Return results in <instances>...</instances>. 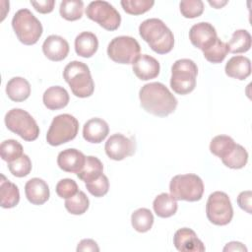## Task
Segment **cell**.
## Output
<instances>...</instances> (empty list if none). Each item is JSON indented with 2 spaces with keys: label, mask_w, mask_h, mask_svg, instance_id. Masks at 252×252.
Wrapping results in <instances>:
<instances>
[{
  "label": "cell",
  "mask_w": 252,
  "mask_h": 252,
  "mask_svg": "<svg viewBox=\"0 0 252 252\" xmlns=\"http://www.w3.org/2000/svg\"><path fill=\"white\" fill-rule=\"evenodd\" d=\"M251 199H252V192L250 190L247 191H242L238 197H237V204L238 206L244 210L245 212H247L248 214L252 213L251 210Z\"/></svg>",
  "instance_id": "obj_40"
},
{
  "label": "cell",
  "mask_w": 252,
  "mask_h": 252,
  "mask_svg": "<svg viewBox=\"0 0 252 252\" xmlns=\"http://www.w3.org/2000/svg\"><path fill=\"white\" fill-rule=\"evenodd\" d=\"M107 157L113 160H122L134 155L136 144L132 138H128L120 133L111 135L104 146Z\"/></svg>",
  "instance_id": "obj_12"
},
{
  "label": "cell",
  "mask_w": 252,
  "mask_h": 252,
  "mask_svg": "<svg viewBox=\"0 0 252 252\" xmlns=\"http://www.w3.org/2000/svg\"><path fill=\"white\" fill-rule=\"evenodd\" d=\"M35 11L41 14H47L53 11L55 1L54 0H41V1H31Z\"/></svg>",
  "instance_id": "obj_41"
},
{
  "label": "cell",
  "mask_w": 252,
  "mask_h": 252,
  "mask_svg": "<svg viewBox=\"0 0 252 252\" xmlns=\"http://www.w3.org/2000/svg\"><path fill=\"white\" fill-rule=\"evenodd\" d=\"M169 191L176 200L196 202L203 196L204 183L196 174H178L170 180Z\"/></svg>",
  "instance_id": "obj_6"
},
{
  "label": "cell",
  "mask_w": 252,
  "mask_h": 252,
  "mask_svg": "<svg viewBox=\"0 0 252 252\" xmlns=\"http://www.w3.org/2000/svg\"><path fill=\"white\" fill-rule=\"evenodd\" d=\"M86 162V156L77 149H66L57 157L58 166L66 172L79 173Z\"/></svg>",
  "instance_id": "obj_16"
},
{
  "label": "cell",
  "mask_w": 252,
  "mask_h": 252,
  "mask_svg": "<svg viewBox=\"0 0 252 252\" xmlns=\"http://www.w3.org/2000/svg\"><path fill=\"white\" fill-rule=\"evenodd\" d=\"M43 54L51 61H61L69 53V43L60 35L51 34L46 37L42 44Z\"/></svg>",
  "instance_id": "obj_17"
},
{
  "label": "cell",
  "mask_w": 252,
  "mask_h": 252,
  "mask_svg": "<svg viewBox=\"0 0 252 252\" xmlns=\"http://www.w3.org/2000/svg\"><path fill=\"white\" fill-rule=\"evenodd\" d=\"M98 48V39L91 32H83L75 38V51L84 58L92 57Z\"/></svg>",
  "instance_id": "obj_21"
},
{
  "label": "cell",
  "mask_w": 252,
  "mask_h": 252,
  "mask_svg": "<svg viewBox=\"0 0 252 252\" xmlns=\"http://www.w3.org/2000/svg\"><path fill=\"white\" fill-rule=\"evenodd\" d=\"M79 130L78 120L71 114L64 113L55 116L46 134L50 146H60L76 138Z\"/></svg>",
  "instance_id": "obj_8"
},
{
  "label": "cell",
  "mask_w": 252,
  "mask_h": 252,
  "mask_svg": "<svg viewBox=\"0 0 252 252\" xmlns=\"http://www.w3.org/2000/svg\"><path fill=\"white\" fill-rule=\"evenodd\" d=\"M209 4L216 9H220L222 6H224L225 4H227V1H211V0H209Z\"/></svg>",
  "instance_id": "obj_44"
},
{
  "label": "cell",
  "mask_w": 252,
  "mask_h": 252,
  "mask_svg": "<svg viewBox=\"0 0 252 252\" xmlns=\"http://www.w3.org/2000/svg\"><path fill=\"white\" fill-rule=\"evenodd\" d=\"M234 145L235 142L231 137L226 135H219L212 139L210 143V151L213 155L222 158L229 153V151L232 150Z\"/></svg>",
  "instance_id": "obj_31"
},
{
  "label": "cell",
  "mask_w": 252,
  "mask_h": 252,
  "mask_svg": "<svg viewBox=\"0 0 252 252\" xmlns=\"http://www.w3.org/2000/svg\"><path fill=\"white\" fill-rule=\"evenodd\" d=\"M86 188L94 197L104 196L109 189V181L106 175L103 173L94 180L86 182Z\"/></svg>",
  "instance_id": "obj_38"
},
{
  "label": "cell",
  "mask_w": 252,
  "mask_h": 252,
  "mask_svg": "<svg viewBox=\"0 0 252 252\" xmlns=\"http://www.w3.org/2000/svg\"><path fill=\"white\" fill-rule=\"evenodd\" d=\"M26 197L32 205L44 204L50 196V191L47 183L38 177L30 179L25 185Z\"/></svg>",
  "instance_id": "obj_18"
},
{
  "label": "cell",
  "mask_w": 252,
  "mask_h": 252,
  "mask_svg": "<svg viewBox=\"0 0 252 252\" xmlns=\"http://www.w3.org/2000/svg\"><path fill=\"white\" fill-rule=\"evenodd\" d=\"M173 244L179 251L187 252H203L205 246L203 242L197 237L194 230L188 227H182L174 233Z\"/></svg>",
  "instance_id": "obj_14"
},
{
  "label": "cell",
  "mask_w": 252,
  "mask_h": 252,
  "mask_svg": "<svg viewBox=\"0 0 252 252\" xmlns=\"http://www.w3.org/2000/svg\"><path fill=\"white\" fill-rule=\"evenodd\" d=\"M198 67L191 59L176 60L171 67L170 87L174 93L184 95L191 93L196 87Z\"/></svg>",
  "instance_id": "obj_5"
},
{
  "label": "cell",
  "mask_w": 252,
  "mask_h": 252,
  "mask_svg": "<svg viewBox=\"0 0 252 252\" xmlns=\"http://www.w3.org/2000/svg\"><path fill=\"white\" fill-rule=\"evenodd\" d=\"M60 15L67 21H77L84 13V2L81 0H64L60 3Z\"/></svg>",
  "instance_id": "obj_30"
},
{
  "label": "cell",
  "mask_w": 252,
  "mask_h": 252,
  "mask_svg": "<svg viewBox=\"0 0 252 252\" xmlns=\"http://www.w3.org/2000/svg\"><path fill=\"white\" fill-rule=\"evenodd\" d=\"M102 162L96 157L88 156L86 157V162L83 169L77 173V176L86 183L99 177L102 174Z\"/></svg>",
  "instance_id": "obj_27"
},
{
  "label": "cell",
  "mask_w": 252,
  "mask_h": 252,
  "mask_svg": "<svg viewBox=\"0 0 252 252\" xmlns=\"http://www.w3.org/2000/svg\"><path fill=\"white\" fill-rule=\"evenodd\" d=\"M44 105L50 110H57L65 107L69 102L68 92L60 86L48 88L42 96Z\"/></svg>",
  "instance_id": "obj_22"
},
{
  "label": "cell",
  "mask_w": 252,
  "mask_h": 252,
  "mask_svg": "<svg viewBox=\"0 0 252 252\" xmlns=\"http://www.w3.org/2000/svg\"><path fill=\"white\" fill-rule=\"evenodd\" d=\"M139 42L132 36L120 35L114 37L107 46L109 58L119 64H133L140 55Z\"/></svg>",
  "instance_id": "obj_10"
},
{
  "label": "cell",
  "mask_w": 252,
  "mask_h": 252,
  "mask_svg": "<svg viewBox=\"0 0 252 252\" xmlns=\"http://www.w3.org/2000/svg\"><path fill=\"white\" fill-rule=\"evenodd\" d=\"M0 155L3 160L11 162L24 155L23 146L13 139L5 140L0 145Z\"/></svg>",
  "instance_id": "obj_33"
},
{
  "label": "cell",
  "mask_w": 252,
  "mask_h": 252,
  "mask_svg": "<svg viewBox=\"0 0 252 252\" xmlns=\"http://www.w3.org/2000/svg\"><path fill=\"white\" fill-rule=\"evenodd\" d=\"M10 172L16 177H25L30 174L32 170V160L27 155L21 156L19 158L8 162Z\"/></svg>",
  "instance_id": "obj_36"
},
{
  "label": "cell",
  "mask_w": 252,
  "mask_h": 252,
  "mask_svg": "<svg viewBox=\"0 0 252 252\" xmlns=\"http://www.w3.org/2000/svg\"><path fill=\"white\" fill-rule=\"evenodd\" d=\"M225 74L233 79L245 80L251 74V62L250 59L242 56L236 55L231 57L225 64Z\"/></svg>",
  "instance_id": "obj_20"
},
{
  "label": "cell",
  "mask_w": 252,
  "mask_h": 252,
  "mask_svg": "<svg viewBox=\"0 0 252 252\" xmlns=\"http://www.w3.org/2000/svg\"><path fill=\"white\" fill-rule=\"evenodd\" d=\"M218 38L216 29L212 24L207 22L195 24L189 31V39L191 43L202 51L211 47Z\"/></svg>",
  "instance_id": "obj_13"
},
{
  "label": "cell",
  "mask_w": 252,
  "mask_h": 252,
  "mask_svg": "<svg viewBox=\"0 0 252 252\" xmlns=\"http://www.w3.org/2000/svg\"><path fill=\"white\" fill-rule=\"evenodd\" d=\"M55 190L60 198L68 199L74 196L79 191V188L75 180L71 178H64L58 181Z\"/></svg>",
  "instance_id": "obj_39"
},
{
  "label": "cell",
  "mask_w": 252,
  "mask_h": 252,
  "mask_svg": "<svg viewBox=\"0 0 252 252\" xmlns=\"http://www.w3.org/2000/svg\"><path fill=\"white\" fill-rule=\"evenodd\" d=\"M226 44L230 53L247 52L251 47V35L246 30H236Z\"/></svg>",
  "instance_id": "obj_26"
},
{
  "label": "cell",
  "mask_w": 252,
  "mask_h": 252,
  "mask_svg": "<svg viewBox=\"0 0 252 252\" xmlns=\"http://www.w3.org/2000/svg\"><path fill=\"white\" fill-rule=\"evenodd\" d=\"M5 124L10 131L28 142L36 140L39 135V127L36 121L28 111L21 108L9 110L5 115Z\"/></svg>",
  "instance_id": "obj_7"
},
{
  "label": "cell",
  "mask_w": 252,
  "mask_h": 252,
  "mask_svg": "<svg viewBox=\"0 0 252 252\" xmlns=\"http://www.w3.org/2000/svg\"><path fill=\"white\" fill-rule=\"evenodd\" d=\"M140 36L158 54H165L172 50L174 36L172 32L159 19H147L139 26Z\"/></svg>",
  "instance_id": "obj_2"
},
{
  "label": "cell",
  "mask_w": 252,
  "mask_h": 252,
  "mask_svg": "<svg viewBox=\"0 0 252 252\" xmlns=\"http://www.w3.org/2000/svg\"><path fill=\"white\" fill-rule=\"evenodd\" d=\"M208 220L216 225L228 224L233 217V209L228 195L221 191L213 192L206 204Z\"/></svg>",
  "instance_id": "obj_9"
},
{
  "label": "cell",
  "mask_w": 252,
  "mask_h": 252,
  "mask_svg": "<svg viewBox=\"0 0 252 252\" xmlns=\"http://www.w3.org/2000/svg\"><path fill=\"white\" fill-rule=\"evenodd\" d=\"M141 106L149 113L165 117L177 107V99L161 83L153 82L144 85L139 92Z\"/></svg>",
  "instance_id": "obj_1"
},
{
  "label": "cell",
  "mask_w": 252,
  "mask_h": 252,
  "mask_svg": "<svg viewBox=\"0 0 252 252\" xmlns=\"http://www.w3.org/2000/svg\"><path fill=\"white\" fill-rule=\"evenodd\" d=\"M223 251H247V248L238 241H231L229 243H227L224 248Z\"/></svg>",
  "instance_id": "obj_43"
},
{
  "label": "cell",
  "mask_w": 252,
  "mask_h": 252,
  "mask_svg": "<svg viewBox=\"0 0 252 252\" xmlns=\"http://www.w3.org/2000/svg\"><path fill=\"white\" fill-rule=\"evenodd\" d=\"M134 74L142 81L155 79L159 74V63L151 55L140 54L132 64Z\"/></svg>",
  "instance_id": "obj_15"
},
{
  "label": "cell",
  "mask_w": 252,
  "mask_h": 252,
  "mask_svg": "<svg viewBox=\"0 0 252 252\" xmlns=\"http://www.w3.org/2000/svg\"><path fill=\"white\" fill-rule=\"evenodd\" d=\"M6 94L13 101H24L31 94V85L25 78L14 77L6 85Z\"/></svg>",
  "instance_id": "obj_23"
},
{
  "label": "cell",
  "mask_w": 252,
  "mask_h": 252,
  "mask_svg": "<svg viewBox=\"0 0 252 252\" xmlns=\"http://www.w3.org/2000/svg\"><path fill=\"white\" fill-rule=\"evenodd\" d=\"M89 206V198L81 190H79L74 196L66 199L65 201V208L72 215H83L87 212Z\"/></svg>",
  "instance_id": "obj_32"
},
{
  "label": "cell",
  "mask_w": 252,
  "mask_h": 252,
  "mask_svg": "<svg viewBox=\"0 0 252 252\" xmlns=\"http://www.w3.org/2000/svg\"><path fill=\"white\" fill-rule=\"evenodd\" d=\"M20 192L16 184L9 181L3 174L0 180V204L4 209H11L18 205Z\"/></svg>",
  "instance_id": "obj_24"
},
{
  "label": "cell",
  "mask_w": 252,
  "mask_h": 252,
  "mask_svg": "<svg viewBox=\"0 0 252 252\" xmlns=\"http://www.w3.org/2000/svg\"><path fill=\"white\" fill-rule=\"evenodd\" d=\"M109 127L106 121L101 118H92L88 120L83 127V137L87 142L98 144L108 135Z\"/></svg>",
  "instance_id": "obj_19"
},
{
  "label": "cell",
  "mask_w": 252,
  "mask_h": 252,
  "mask_svg": "<svg viewBox=\"0 0 252 252\" xmlns=\"http://www.w3.org/2000/svg\"><path fill=\"white\" fill-rule=\"evenodd\" d=\"M63 77L76 96L83 98L93 94L94 83L87 64L76 60L71 61L65 66Z\"/></svg>",
  "instance_id": "obj_3"
},
{
  "label": "cell",
  "mask_w": 252,
  "mask_h": 252,
  "mask_svg": "<svg viewBox=\"0 0 252 252\" xmlns=\"http://www.w3.org/2000/svg\"><path fill=\"white\" fill-rule=\"evenodd\" d=\"M131 223L138 232L149 231L154 223L153 213L147 208H140L132 213Z\"/></svg>",
  "instance_id": "obj_29"
},
{
  "label": "cell",
  "mask_w": 252,
  "mask_h": 252,
  "mask_svg": "<svg viewBox=\"0 0 252 252\" xmlns=\"http://www.w3.org/2000/svg\"><path fill=\"white\" fill-rule=\"evenodd\" d=\"M227 53H228L227 44L221 41L220 38H218L211 47L203 51L204 57L211 63L222 62L226 57Z\"/></svg>",
  "instance_id": "obj_34"
},
{
  "label": "cell",
  "mask_w": 252,
  "mask_h": 252,
  "mask_svg": "<svg viewBox=\"0 0 252 252\" xmlns=\"http://www.w3.org/2000/svg\"><path fill=\"white\" fill-rule=\"evenodd\" d=\"M155 1L153 0H122L121 6L123 10L130 15H141L154 6Z\"/></svg>",
  "instance_id": "obj_35"
},
{
  "label": "cell",
  "mask_w": 252,
  "mask_h": 252,
  "mask_svg": "<svg viewBox=\"0 0 252 252\" xmlns=\"http://www.w3.org/2000/svg\"><path fill=\"white\" fill-rule=\"evenodd\" d=\"M77 251H92V252H98L99 247L97 243L93 239H83L79 242L77 246Z\"/></svg>",
  "instance_id": "obj_42"
},
{
  "label": "cell",
  "mask_w": 252,
  "mask_h": 252,
  "mask_svg": "<svg viewBox=\"0 0 252 252\" xmlns=\"http://www.w3.org/2000/svg\"><path fill=\"white\" fill-rule=\"evenodd\" d=\"M153 208L158 217L169 218L173 216L177 211V200L170 194L161 193L155 198L153 202Z\"/></svg>",
  "instance_id": "obj_25"
},
{
  "label": "cell",
  "mask_w": 252,
  "mask_h": 252,
  "mask_svg": "<svg viewBox=\"0 0 252 252\" xmlns=\"http://www.w3.org/2000/svg\"><path fill=\"white\" fill-rule=\"evenodd\" d=\"M12 27L18 39L26 45L36 43L43 32L39 20L26 8L16 12L12 19Z\"/></svg>",
  "instance_id": "obj_4"
},
{
  "label": "cell",
  "mask_w": 252,
  "mask_h": 252,
  "mask_svg": "<svg viewBox=\"0 0 252 252\" xmlns=\"http://www.w3.org/2000/svg\"><path fill=\"white\" fill-rule=\"evenodd\" d=\"M181 15L187 19H194L204 12V3L201 0H184L179 4Z\"/></svg>",
  "instance_id": "obj_37"
},
{
  "label": "cell",
  "mask_w": 252,
  "mask_h": 252,
  "mask_svg": "<svg viewBox=\"0 0 252 252\" xmlns=\"http://www.w3.org/2000/svg\"><path fill=\"white\" fill-rule=\"evenodd\" d=\"M86 15L107 31L117 30L121 23L119 12L106 1L97 0L91 2L86 9Z\"/></svg>",
  "instance_id": "obj_11"
},
{
  "label": "cell",
  "mask_w": 252,
  "mask_h": 252,
  "mask_svg": "<svg viewBox=\"0 0 252 252\" xmlns=\"http://www.w3.org/2000/svg\"><path fill=\"white\" fill-rule=\"evenodd\" d=\"M222 163L232 169H239L246 165L248 161L247 151L239 144H235L229 153L221 158Z\"/></svg>",
  "instance_id": "obj_28"
}]
</instances>
